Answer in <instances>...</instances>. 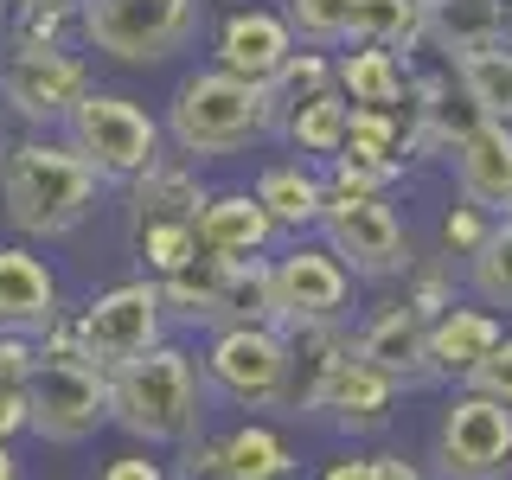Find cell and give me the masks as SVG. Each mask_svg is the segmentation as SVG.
Listing matches in <instances>:
<instances>
[{
	"instance_id": "cell-4",
	"label": "cell",
	"mask_w": 512,
	"mask_h": 480,
	"mask_svg": "<svg viewBox=\"0 0 512 480\" xmlns=\"http://www.w3.org/2000/svg\"><path fill=\"white\" fill-rule=\"evenodd\" d=\"M205 0H77V45L122 71H154L192 52Z\"/></svg>"
},
{
	"instance_id": "cell-9",
	"label": "cell",
	"mask_w": 512,
	"mask_h": 480,
	"mask_svg": "<svg viewBox=\"0 0 512 480\" xmlns=\"http://www.w3.org/2000/svg\"><path fill=\"white\" fill-rule=\"evenodd\" d=\"M429 461L436 480H512V410L468 384H448L429 429Z\"/></svg>"
},
{
	"instance_id": "cell-32",
	"label": "cell",
	"mask_w": 512,
	"mask_h": 480,
	"mask_svg": "<svg viewBox=\"0 0 512 480\" xmlns=\"http://www.w3.org/2000/svg\"><path fill=\"white\" fill-rule=\"evenodd\" d=\"M397 301H404L410 314L436 320L442 308H455V301H461V263H448L442 250L416 256V263L404 269V276H397Z\"/></svg>"
},
{
	"instance_id": "cell-1",
	"label": "cell",
	"mask_w": 512,
	"mask_h": 480,
	"mask_svg": "<svg viewBox=\"0 0 512 480\" xmlns=\"http://www.w3.org/2000/svg\"><path fill=\"white\" fill-rule=\"evenodd\" d=\"M109 186L58 128H20L0 148V212L20 244H64L96 218Z\"/></svg>"
},
{
	"instance_id": "cell-7",
	"label": "cell",
	"mask_w": 512,
	"mask_h": 480,
	"mask_svg": "<svg viewBox=\"0 0 512 480\" xmlns=\"http://www.w3.org/2000/svg\"><path fill=\"white\" fill-rule=\"evenodd\" d=\"M109 429V372L90 359L64 352V359H32L26 372V436L45 448H84Z\"/></svg>"
},
{
	"instance_id": "cell-11",
	"label": "cell",
	"mask_w": 512,
	"mask_h": 480,
	"mask_svg": "<svg viewBox=\"0 0 512 480\" xmlns=\"http://www.w3.org/2000/svg\"><path fill=\"white\" fill-rule=\"evenodd\" d=\"M199 372H205V391L224 397L231 410H282V391H288V346H282V327H212L199 346Z\"/></svg>"
},
{
	"instance_id": "cell-6",
	"label": "cell",
	"mask_w": 512,
	"mask_h": 480,
	"mask_svg": "<svg viewBox=\"0 0 512 480\" xmlns=\"http://www.w3.org/2000/svg\"><path fill=\"white\" fill-rule=\"evenodd\" d=\"M314 237L327 244L340 263L352 269V282H397L404 269L416 263V244H410V218L397 212V199H365V192H327L320 205V224Z\"/></svg>"
},
{
	"instance_id": "cell-30",
	"label": "cell",
	"mask_w": 512,
	"mask_h": 480,
	"mask_svg": "<svg viewBox=\"0 0 512 480\" xmlns=\"http://www.w3.org/2000/svg\"><path fill=\"white\" fill-rule=\"evenodd\" d=\"M448 64H455V84L480 122H512V39L468 52V58H448Z\"/></svg>"
},
{
	"instance_id": "cell-10",
	"label": "cell",
	"mask_w": 512,
	"mask_h": 480,
	"mask_svg": "<svg viewBox=\"0 0 512 480\" xmlns=\"http://www.w3.org/2000/svg\"><path fill=\"white\" fill-rule=\"evenodd\" d=\"M90 84L96 71L84 45H7L0 52V109L20 128H64Z\"/></svg>"
},
{
	"instance_id": "cell-43",
	"label": "cell",
	"mask_w": 512,
	"mask_h": 480,
	"mask_svg": "<svg viewBox=\"0 0 512 480\" xmlns=\"http://www.w3.org/2000/svg\"><path fill=\"white\" fill-rule=\"evenodd\" d=\"M378 480H436L423 468V461H410V455H391V448H378Z\"/></svg>"
},
{
	"instance_id": "cell-47",
	"label": "cell",
	"mask_w": 512,
	"mask_h": 480,
	"mask_svg": "<svg viewBox=\"0 0 512 480\" xmlns=\"http://www.w3.org/2000/svg\"><path fill=\"white\" fill-rule=\"evenodd\" d=\"M506 39H512V26H506Z\"/></svg>"
},
{
	"instance_id": "cell-42",
	"label": "cell",
	"mask_w": 512,
	"mask_h": 480,
	"mask_svg": "<svg viewBox=\"0 0 512 480\" xmlns=\"http://www.w3.org/2000/svg\"><path fill=\"white\" fill-rule=\"evenodd\" d=\"M26 436V384H0V442Z\"/></svg>"
},
{
	"instance_id": "cell-16",
	"label": "cell",
	"mask_w": 512,
	"mask_h": 480,
	"mask_svg": "<svg viewBox=\"0 0 512 480\" xmlns=\"http://www.w3.org/2000/svg\"><path fill=\"white\" fill-rule=\"evenodd\" d=\"M506 333V314L480 308L461 295L455 308H442L423 333V378L429 384H468V372L493 352V340Z\"/></svg>"
},
{
	"instance_id": "cell-24",
	"label": "cell",
	"mask_w": 512,
	"mask_h": 480,
	"mask_svg": "<svg viewBox=\"0 0 512 480\" xmlns=\"http://www.w3.org/2000/svg\"><path fill=\"white\" fill-rule=\"evenodd\" d=\"M333 90H340L352 109H397L410 96V52L340 45V52H333Z\"/></svg>"
},
{
	"instance_id": "cell-5",
	"label": "cell",
	"mask_w": 512,
	"mask_h": 480,
	"mask_svg": "<svg viewBox=\"0 0 512 480\" xmlns=\"http://www.w3.org/2000/svg\"><path fill=\"white\" fill-rule=\"evenodd\" d=\"M58 135L90 160L96 180H103L109 192H122L135 173H148L154 160L167 154L160 109H148L141 96H128V90H103V84H90V96L64 116Z\"/></svg>"
},
{
	"instance_id": "cell-2",
	"label": "cell",
	"mask_w": 512,
	"mask_h": 480,
	"mask_svg": "<svg viewBox=\"0 0 512 480\" xmlns=\"http://www.w3.org/2000/svg\"><path fill=\"white\" fill-rule=\"evenodd\" d=\"M205 410H212V391H205L199 352L180 333H167L141 359L109 372V429H122L141 448L173 455L180 442H192L205 429Z\"/></svg>"
},
{
	"instance_id": "cell-3",
	"label": "cell",
	"mask_w": 512,
	"mask_h": 480,
	"mask_svg": "<svg viewBox=\"0 0 512 480\" xmlns=\"http://www.w3.org/2000/svg\"><path fill=\"white\" fill-rule=\"evenodd\" d=\"M160 135H167L173 154L199 160V167L231 160L276 135V103H269L263 84H244L218 64H192V71L173 77L167 103H160Z\"/></svg>"
},
{
	"instance_id": "cell-48",
	"label": "cell",
	"mask_w": 512,
	"mask_h": 480,
	"mask_svg": "<svg viewBox=\"0 0 512 480\" xmlns=\"http://www.w3.org/2000/svg\"><path fill=\"white\" fill-rule=\"evenodd\" d=\"M506 218H512V212H506Z\"/></svg>"
},
{
	"instance_id": "cell-37",
	"label": "cell",
	"mask_w": 512,
	"mask_h": 480,
	"mask_svg": "<svg viewBox=\"0 0 512 480\" xmlns=\"http://www.w3.org/2000/svg\"><path fill=\"white\" fill-rule=\"evenodd\" d=\"M487 212L480 205H468V199H448L442 205V218H436V250L448 256V263H461V256H474V244L487 237Z\"/></svg>"
},
{
	"instance_id": "cell-18",
	"label": "cell",
	"mask_w": 512,
	"mask_h": 480,
	"mask_svg": "<svg viewBox=\"0 0 512 480\" xmlns=\"http://www.w3.org/2000/svg\"><path fill=\"white\" fill-rule=\"evenodd\" d=\"M455 173V199L480 205L487 218L512 212V122H474L448 154Z\"/></svg>"
},
{
	"instance_id": "cell-44",
	"label": "cell",
	"mask_w": 512,
	"mask_h": 480,
	"mask_svg": "<svg viewBox=\"0 0 512 480\" xmlns=\"http://www.w3.org/2000/svg\"><path fill=\"white\" fill-rule=\"evenodd\" d=\"M0 480H20V455H13V442H0Z\"/></svg>"
},
{
	"instance_id": "cell-26",
	"label": "cell",
	"mask_w": 512,
	"mask_h": 480,
	"mask_svg": "<svg viewBox=\"0 0 512 480\" xmlns=\"http://www.w3.org/2000/svg\"><path fill=\"white\" fill-rule=\"evenodd\" d=\"M346 116H352L346 96H340V90H320V96H308V103L282 109V116H276V135L288 141V154L327 167V160L346 148Z\"/></svg>"
},
{
	"instance_id": "cell-39",
	"label": "cell",
	"mask_w": 512,
	"mask_h": 480,
	"mask_svg": "<svg viewBox=\"0 0 512 480\" xmlns=\"http://www.w3.org/2000/svg\"><path fill=\"white\" fill-rule=\"evenodd\" d=\"M468 391H480V397H493V404L512 410V327L493 340V352L468 372Z\"/></svg>"
},
{
	"instance_id": "cell-12",
	"label": "cell",
	"mask_w": 512,
	"mask_h": 480,
	"mask_svg": "<svg viewBox=\"0 0 512 480\" xmlns=\"http://www.w3.org/2000/svg\"><path fill=\"white\" fill-rule=\"evenodd\" d=\"M269 282H276L282 320H352V269L320 237H288L269 250Z\"/></svg>"
},
{
	"instance_id": "cell-41",
	"label": "cell",
	"mask_w": 512,
	"mask_h": 480,
	"mask_svg": "<svg viewBox=\"0 0 512 480\" xmlns=\"http://www.w3.org/2000/svg\"><path fill=\"white\" fill-rule=\"evenodd\" d=\"M32 333H7L0 327V384H26V372H32Z\"/></svg>"
},
{
	"instance_id": "cell-21",
	"label": "cell",
	"mask_w": 512,
	"mask_h": 480,
	"mask_svg": "<svg viewBox=\"0 0 512 480\" xmlns=\"http://www.w3.org/2000/svg\"><path fill=\"white\" fill-rule=\"evenodd\" d=\"M256 205L269 212V224H276L282 237H314V224H320V205H327V173L314 167V160H301V154H288V160H263L256 167Z\"/></svg>"
},
{
	"instance_id": "cell-36",
	"label": "cell",
	"mask_w": 512,
	"mask_h": 480,
	"mask_svg": "<svg viewBox=\"0 0 512 480\" xmlns=\"http://www.w3.org/2000/svg\"><path fill=\"white\" fill-rule=\"evenodd\" d=\"M282 20L295 32V45H327V52H340L352 0H282Z\"/></svg>"
},
{
	"instance_id": "cell-17",
	"label": "cell",
	"mask_w": 512,
	"mask_h": 480,
	"mask_svg": "<svg viewBox=\"0 0 512 480\" xmlns=\"http://www.w3.org/2000/svg\"><path fill=\"white\" fill-rule=\"evenodd\" d=\"M192 231H199V250L212 263H244V256H269L282 244V231L269 224V212L256 205L250 186H212L199 218H192Z\"/></svg>"
},
{
	"instance_id": "cell-31",
	"label": "cell",
	"mask_w": 512,
	"mask_h": 480,
	"mask_svg": "<svg viewBox=\"0 0 512 480\" xmlns=\"http://www.w3.org/2000/svg\"><path fill=\"white\" fill-rule=\"evenodd\" d=\"M346 45H384V52H416V45H423V0H352Z\"/></svg>"
},
{
	"instance_id": "cell-13",
	"label": "cell",
	"mask_w": 512,
	"mask_h": 480,
	"mask_svg": "<svg viewBox=\"0 0 512 480\" xmlns=\"http://www.w3.org/2000/svg\"><path fill=\"white\" fill-rule=\"evenodd\" d=\"M295 52V32H288L282 7H224L212 20V45H205V64L244 77V84H269L276 64Z\"/></svg>"
},
{
	"instance_id": "cell-22",
	"label": "cell",
	"mask_w": 512,
	"mask_h": 480,
	"mask_svg": "<svg viewBox=\"0 0 512 480\" xmlns=\"http://www.w3.org/2000/svg\"><path fill=\"white\" fill-rule=\"evenodd\" d=\"M212 448H218V474L224 480H295L301 461L288 436L269 416H244L231 429H212Z\"/></svg>"
},
{
	"instance_id": "cell-29",
	"label": "cell",
	"mask_w": 512,
	"mask_h": 480,
	"mask_svg": "<svg viewBox=\"0 0 512 480\" xmlns=\"http://www.w3.org/2000/svg\"><path fill=\"white\" fill-rule=\"evenodd\" d=\"M461 295L493 314H512V218H493L474 256H461Z\"/></svg>"
},
{
	"instance_id": "cell-20",
	"label": "cell",
	"mask_w": 512,
	"mask_h": 480,
	"mask_svg": "<svg viewBox=\"0 0 512 480\" xmlns=\"http://www.w3.org/2000/svg\"><path fill=\"white\" fill-rule=\"evenodd\" d=\"M423 333H429V320L410 314L404 301L391 295L352 327V352H359L365 365H378L384 378H397L404 391H416V384H429L423 378Z\"/></svg>"
},
{
	"instance_id": "cell-38",
	"label": "cell",
	"mask_w": 512,
	"mask_h": 480,
	"mask_svg": "<svg viewBox=\"0 0 512 480\" xmlns=\"http://www.w3.org/2000/svg\"><path fill=\"white\" fill-rule=\"evenodd\" d=\"M90 480H173V468H167V455H160V448L128 442V448H116L109 461H96Z\"/></svg>"
},
{
	"instance_id": "cell-19",
	"label": "cell",
	"mask_w": 512,
	"mask_h": 480,
	"mask_svg": "<svg viewBox=\"0 0 512 480\" xmlns=\"http://www.w3.org/2000/svg\"><path fill=\"white\" fill-rule=\"evenodd\" d=\"M282 346H288L282 416H308L327 372L352 352V320H282Z\"/></svg>"
},
{
	"instance_id": "cell-15",
	"label": "cell",
	"mask_w": 512,
	"mask_h": 480,
	"mask_svg": "<svg viewBox=\"0 0 512 480\" xmlns=\"http://www.w3.org/2000/svg\"><path fill=\"white\" fill-rule=\"evenodd\" d=\"M64 308V276L39 244H0V327L7 333H45Z\"/></svg>"
},
{
	"instance_id": "cell-8",
	"label": "cell",
	"mask_w": 512,
	"mask_h": 480,
	"mask_svg": "<svg viewBox=\"0 0 512 480\" xmlns=\"http://www.w3.org/2000/svg\"><path fill=\"white\" fill-rule=\"evenodd\" d=\"M71 333L77 352L96 365V372H116V365L141 359L148 346L167 340V308H160V282L148 276H122L109 288H96L84 308H71Z\"/></svg>"
},
{
	"instance_id": "cell-45",
	"label": "cell",
	"mask_w": 512,
	"mask_h": 480,
	"mask_svg": "<svg viewBox=\"0 0 512 480\" xmlns=\"http://www.w3.org/2000/svg\"><path fill=\"white\" fill-rule=\"evenodd\" d=\"M26 7H52V0H0V20H7V13H26Z\"/></svg>"
},
{
	"instance_id": "cell-33",
	"label": "cell",
	"mask_w": 512,
	"mask_h": 480,
	"mask_svg": "<svg viewBox=\"0 0 512 480\" xmlns=\"http://www.w3.org/2000/svg\"><path fill=\"white\" fill-rule=\"evenodd\" d=\"M263 90H269V103H276V116L295 109V103H308V96H320V90H333V52L327 45H295Z\"/></svg>"
},
{
	"instance_id": "cell-46",
	"label": "cell",
	"mask_w": 512,
	"mask_h": 480,
	"mask_svg": "<svg viewBox=\"0 0 512 480\" xmlns=\"http://www.w3.org/2000/svg\"><path fill=\"white\" fill-rule=\"evenodd\" d=\"M493 7H500V13H506V26H512V0H493Z\"/></svg>"
},
{
	"instance_id": "cell-34",
	"label": "cell",
	"mask_w": 512,
	"mask_h": 480,
	"mask_svg": "<svg viewBox=\"0 0 512 480\" xmlns=\"http://www.w3.org/2000/svg\"><path fill=\"white\" fill-rule=\"evenodd\" d=\"M320 173H327V192H365V199H397V186L410 180L404 160H365V154H333Z\"/></svg>"
},
{
	"instance_id": "cell-27",
	"label": "cell",
	"mask_w": 512,
	"mask_h": 480,
	"mask_svg": "<svg viewBox=\"0 0 512 480\" xmlns=\"http://www.w3.org/2000/svg\"><path fill=\"white\" fill-rule=\"evenodd\" d=\"M212 327H282L276 282H269V256L218 263V320Z\"/></svg>"
},
{
	"instance_id": "cell-35",
	"label": "cell",
	"mask_w": 512,
	"mask_h": 480,
	"mask_svg": "<svg viewBox=\"0 0 512 480\" xmlns=\"http://www.w3.org/2000/svg\"><path fill=\"white\" fill-rule=\"evenodd\" d=\"M7 45H77V0H52V7H26L0 20Z\"/></svg>"
},
{
	"instance_id": "cell-23",
	"label": "cell",
	"mask_w": 512,
	"mask_h": 480,
	"mask_svg": "<svg viewBox=\"0 0 512 480\" xmlns=\"http://www.w3.org/2000/svg\"><path fill=\"white\" fill-rule=\"evenodd\" d=\"M205 173H199V160H186V154H160L148 173H135V180L122 186V199H128V224H141V218H199V205H205Z\"/></svg>"
},
{
	"instance_id": "cell-25",
	"label": "cell",
	"mask_w": 512,
	"mask_h": 480,
	"mask_svg": "<svg viewBox=\"0 0 512 480\" xmlns=\"http://www.w3.org/2000/svg\"><path fill=\"white\" fill-rule=\"evenodd\" d=\"M506 39V13L493 0H423V45L442 58H468Z\"/></svg>"
},
{
	"instance_id": "cell-40",
	"label": "cell",
	"mask_w": 512,
	"mask_h": 480,
	"mask_svg": "<svg viewBox=\"0 0 512 480\" xmlns=\"http://www.w3.org/2000/svg\"><path fill=\"white\" fill-rule=\"evenodd\" d=\"M308 480H378V448H340V455H327Z\"/></svg>"
},
{
	"instance_id": "cell-14",
	"label": "cell",
	"mask_w": 512,
	"mask_h": 480,
	"mask_svg": "<svg viewBox=\"0 0 512 480\" xmlns=\"http://www.w3.org/2000/svg\"><path fill=\"white\" fill-rule=\"evenodd\" d=\"M397 397H404V384L384 378L378 365H365L359 352H346V359L327 372V384H320V397H314L308 416H320V423H333L340 436L359 442V436H378V429H391Z\"/></svg>"
},
{
	"instance_id": "cell-28",
	"label": "cell",
	"mask_w": 512,
	"mask_h": 480,
	"mask_svg": "<svg viewBox=\"0 0 512 480\" xmlns=\"http://www.w3.org/2000/svg\"><path fill=\"white\" fill-rule=\"evenodd\" d=\"M128 256H135V276L148 282H167L180 276L186 263H199V231H192V218H141L128 224Z\"/></svg>"
}]
</instances>
